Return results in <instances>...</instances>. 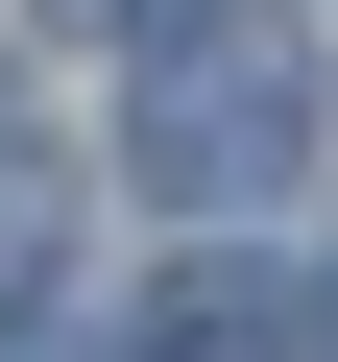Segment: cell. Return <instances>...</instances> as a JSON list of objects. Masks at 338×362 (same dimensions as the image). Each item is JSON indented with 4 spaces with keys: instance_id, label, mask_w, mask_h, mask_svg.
Wrapping results in <instances>:
<instances>
[{
    "instance_id": "6da1fadb",
    "label": "cell",
    "mask_w": 338,
    "mask_h": 362,
    "mask_svg": "<svg viewBox=\"0 0 338 362\" xmlns=\"http://www.w3.org/2000/svg\"><path fill=\"white\" fill-rule=\"evenodd\" d=\"M121 145H145V194H169V218L290 194V169H314V25H290V0H194V25H145Z\"/></svg>"
},
{
    "instance_id": "7a4b0ae2",
    "label": "cell",
    "mask_w": 338,
    "mask_h": 362,
    "mask_svg": "<svg viewBox=\"0 0 338 362\" xmlns=\"http://www.w3.org/2000/svg\"><path fill=\"white\" fill-rule=\"evenodd\" d=\"M49 242H73V218H49V169H25V145H0V314H25V290H49Z\"/></svg>"
},
{
    "instance_id": "3957f363",
    "label": "cell",
    "mask_w": 338,
    "mask_h": 362,
    "mask_svg": "<svg viewBox=\"0 0 338 362\" xmlns=\"http://www.w3.org/2000/svg\"><path fill=\"white\" fill-rule=\"evenodd\" d=\"M49 25H169V0H49Z\"/></svg>"
},
{
    "instance_id": "277c9868",
    "label": "cell",
    "mask_w": 338,
    "mask_h": 362,
    "mask_svg": "<svg viewBox=\"0 0 338 362\" xmlns=\"http://www.w3.org/2000/svg\"><path fill=\"white\" fill-rule=\"evenodd\" d=\"M314 362H338V266H314Z\"/></svg>"
},
{
    "instance_id": "5b68a950",
    "label": "cell",
    "mask_w": 338,
    "mask_h": 362,
    "mask_svg": "<svg viewBox=\"0 0 338 362\" xmlns=\"http://www.w3.org/2000/svg\"><path fill=\"white\" fill-rule=\"evenodd\" d=\"M0 362H25V338H0Z\"/></svg>"
}]
</instances>
